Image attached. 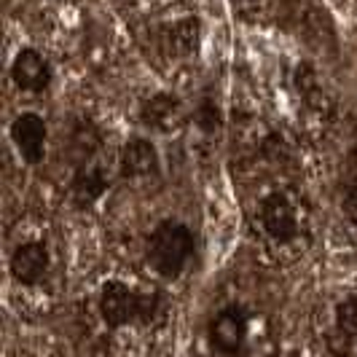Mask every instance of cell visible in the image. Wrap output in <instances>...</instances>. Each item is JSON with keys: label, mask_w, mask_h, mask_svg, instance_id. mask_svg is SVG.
I'll return each instance as SVG.
<instances>
[{"label": "cell", "mask_w": 357, "mask_h": 357, "mask_svg": "<svg viewBox=\"0 0 357 357\" xmlns=\"http://www.w3.org/2000/svg\"><path fill=\"white\" fill-rule=\"evenodd\" d=\"M107 185H110L107 169L100 161H89V164H81V167L75 169L70 191L78 207H91V204L107 191Z\"/></svg>", "instance_id": "30bf717a"}, {"label": "cell", "mask_w": 357, "mask_h": 357, "mask_svg": "<svg viewBox=\"0 0 357 357\" xmlns=\"http://www.w3.org/2000/svg\"><path fill=\"white\" fill-rule=\"evenodd\" d=\"M169 33V46L175 54H191L199 43V22L197 19H180L172 27H167Z\"/></svg>", "instance_id": "8fae6325"}, {"label": "cell", "mask_w": 357, "mask_h": 357, "mask_svg": "<svg viewBox=\"0 0 357 357\" xmlns=\"http://www.w3.org/2000/svg\"><path fill=\"white\" fill-rule=\"evenodd\" d=\"M248 341V312L242 306H223L210 322V344L218 355L236 357Z\"/></svg>", "instance_id": "3957f363"}, {"label": "cell", "mask_w": 357, "mask_h": 357, "mask_svg": "<svg viewBox=\"0 0 357 357\" xmlns=\"http://www.w3.org/2000/svg\"><path fill=\"white\" fill-rule=\"evenodd\" d=\"M347 210H349L352 223L357 226V191H355V194H349V199H347Z\"/></svg>", "instance_id": "5bb4252c"}, {"label": "cell", "mask_w": 357, "mask_h": 357, "mask_svg": "<svg viewBox=\"0 0 357 357\" xmlns=\"http://www.w3.org/2000/svg\"><path fill=\"white\" fill-rule=\"evenodd\" d=\"M11 277L19 285H40L49 277L52 255L43 242H22L11 255Z\"/></svg>", "instance_id": "ba28073f"}, {"label": "cell", "mask_w": 357, "mask_h": 357, "mask_svg": "<svg viewBox=\"0 0 357 357\" xmlns=\"http://www.w3.org/2000/svg\"><path fill=\"white\" fill-rule=\"evenodd\" d=\"M121 175L126 180H151L161 172V159L156 145L148 137H132L129 143L121 148Z\"/></svg>", "instance_id": "9c48e42d"}, {"label": "cell", "mask_w": 357, "mask_h": 357, "mask_svg": "<svg viewBox=\"0 0 357 357\" xmlns=\"http://www.w3.org/2000/svg\"><path fill=\"white\" fill-rule=\"evenodd\" d=\"M11 143L27 164H40L46 159V143H49L46 121L38 113H19L11 121Z\"/></svg>", "instance_id": "277c9868"}, {"label": "cell", "mask_w": 357, "mask_h": 357, "mask_svg": "<svg viewBox=\"0 0 357 357\" xmlns=\"http://www.w3.org/2000/svg\"><path fill=\"white\" fill-rule=\"evenodd\" d=\"M197 121L202 129H207V132H213L218 129V121H220V116H218V107L213 102H202L197 110Z\"/></svg>", "instance_id": "7c38bea8"}, {"label": "cell", "mask_w": 357, "mask_h": 357, "mask_svg": "<svg viewBox=\"0 0 357 357\" xmlns=\"http://www.w3.org/2000/svg\"><path fill=\"white\" fill-rule=\"evenodd\" d=\"M159 312V296L132 287L121 280H110L100 290V314L110 328L132 322H151Z\"/></svg>", "instance_id": "7a4b0ae2"}, {"label": "cell", "mask_w": 357, "mask_h": 357, "mask_svg": "<svg viewBox=\"0 0 357 357\" xmlns=\"http://www.w3.org/2000/svg\"><path fill=\"white\" fill-rule=\"evenodd\" d=\"M140 121H143L151 132H159V135H172L178 132L180 126L185 124V107L178 97L159 91L153 97H148L140 107Z\"/></svg>", "instance_id": "5b68a950"}, {"label": "cell", "mask_w": 357, "mask_h": 357, "mask_svg": "<svg viewBox=\"0 0 357 357\" xmlns=\"http://www.w3.org/2000/svg\"><path fill=\"white\" fill-rule=\"evenodd\" d=\"M194 250H197L194 234L180 220H161L159 226L151 231L148 245H145L148 264L164 280H178L185 271V266L191 264Z\"/></svg>", "instance_id": "6da1fadb"}, {"label": "cell", "mask_w": 357, "mask_h": 357, "mask_svg": "<svg viewBox=\"0 0 357 357\" xmlns=\"http://www.w3.org/2000/svg\"><path fill=\"white\" fill-rule=\"evenodd\" d=\"M261 226L274 242H290L298 234V213L285 194H268L261 202Z\"/></svg>", "instance_id": "8992f818"}, {"label": "cell", "mask_w": 357, "mask_h": 357, "mask_svg": "<svg viewBox=\"0 0 357 357\" xmlns=\"http://www.w3.org/2000/svg\"><path fill=\"white\" fill-rule=\"evenodd\" d=\"M11 78L22 91L30 94H40L52 86L54 70L49 59L36 49H22L11 62Z\"/></svg>", "instance_id": "52a82bcc"}, {"label": "cell", "mask_w": 357, "mask_h": 357, "mask_svg": "<svg viewBox=\"0 0 357 357\" xmlns=\"http://www.w3.org/2000/svg\"><path fill=\"white\" fill-rule=\"evenodd\" d=\"M339 320L349 333L357 336V298H349L347 304L339 306Z\"/></svg>", "instance_id": "4fadbf2b"}]
</instances>
